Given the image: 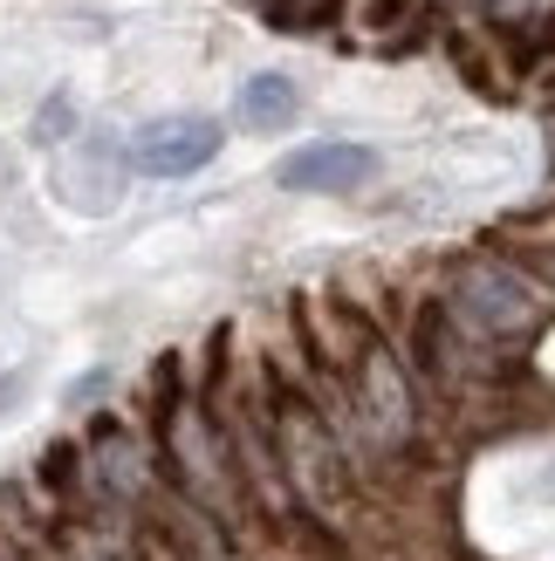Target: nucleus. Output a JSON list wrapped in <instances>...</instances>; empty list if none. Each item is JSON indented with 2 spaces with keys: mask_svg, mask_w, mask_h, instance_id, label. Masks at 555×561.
Returning <instances> with one entry per match:
<instances>
[{
  "mask_svg": "<svg viewBox=\"0 0 555 561\" xmlns=\"http://www.w3.org/2000/svg\"><path fill=\"white\" fill-rule=\"evenodd\" d=\"M432 301L501 363H521V350L548 329V308H555V295L535 280V267L501 261V254H460L446 267V280L432 288Z\"/></svg>",
  "mask_w": 555,
  "mask_h": 561,
  "instance_id": "f257e3e1",
  "label": "nucleus"
},
{
  "mask_svg": "<svg viewBox=\"0 0 555 561\" xmlns=\"http://www.w3.org/2000/svg\"><path fill=\"white\" fill-rule=\"evenodd\" d=\"M219 145H227V130H219V117H200V110H172V117H151L131 130V151L124 164L145 179H192L200 164L219 158Z\"/></svg>",
  "mask_w": 555,
  "mask_h": 561,
  "instance_id": "f03ea898",
  "label": "nucleus"
},
{
  "mask_svg": "<svg viewBox=\"0 0 555 561\" xmlns=\"http://www.w3.org/2000/svg\"><path fill=\"white\" fill-rule=\"evenodd\" d=\"M371 179H377V151L350 145V137H316V145H295L282 164H274V185L282 192H322V199L356 192Z\"/></svg>",
  "mask_w": 555,
  "mask_h": 561,
  "instance_id": "7ed1b4c3",
  "label": "nucleus"
},
{
  "mask_svg": "<svg viewBox=\"0 0 555 561\" xmlns=\"http://www.w3.org/2000/svg\"><path fill=\"white\" fill-rule=\"evenodd\" d=\"M295 117H302V90H295V76H282V69H261V76H247L234 90V124L254 130V137L288 130Z\"/></svg>",
  "mask_w": 555,
  "mask_h": 561,
  "instance_id": "20e7f679",
  "label": "nucleus"
}]
</instances>
